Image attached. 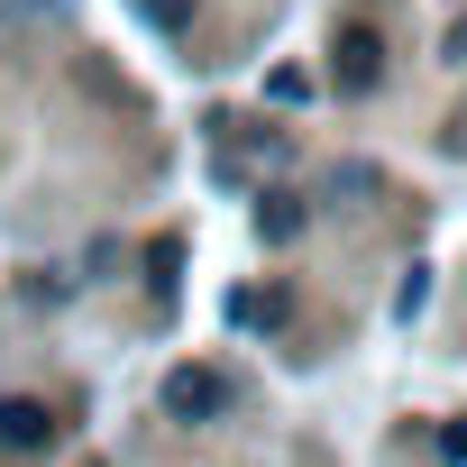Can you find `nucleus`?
<instances>
[{"label":"nucleus","instance_id":"f257e3e1","mask_svg":"<svg viewBox=\"0 0 467 467\" xmlns=\"http://www.w3.org/2000/svg\"><path fill=\"white\" fill-rule=\"evenodd\" d=\"M220 403H229V385H220L211 367H183V376L165 385V412H183V421H211Z\"/></svg>","mask_w":467,"mask_h":467},{"label":"nucleus","instance_id":"f03ea898","mask_svg":"<svg viewBox=\"0 0 467 467\" xmlns=\"http://www.w3.org/2000/svg\"><path fill=\"white\" fill-rule=\"evenodd\" d=\"M56 421H47V403H10V394H0V449H37Z\"/></svg>","mask_w":467,"mask_h":467},{"label":"nucleus","instance_id":"7ed1b4c3","mask_svg":"<svg viewBox=\"0 0 467 467\" xmlns=\"http://www.w3.org/2000/svg\"><path fill=\"white\" fill-rule=\"evenodd\" d=\"M339 74L348 83H376V28H348L339 37Z\"/></svg>","mask_w":467,"mask_h":467}]
</instances>
